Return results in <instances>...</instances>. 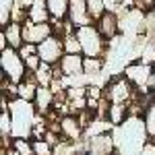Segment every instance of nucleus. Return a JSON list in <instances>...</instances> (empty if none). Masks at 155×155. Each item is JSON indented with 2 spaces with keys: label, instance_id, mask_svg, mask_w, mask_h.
<instances>
[{
  "label": "nucleus",
  "instance_id": "nucleus-15",
  "mask_svg": "<svg viewBox=\"0 0 155 155\" xmlns=\"http://www.w3.org/2000/svg\"><path fill=\"white\" fill-rule=\"evenodd\" d=\"M17 89H19V97L21 99L33 104L35 101V95H37V89H39V83L35 81V74L33 72H27V77L17 85Z\"/></svg>",
  "mask_w": 155,
  "mask_h": 155
},
{
  "label": "nucleus",
  "instance_id": "nucleus-25",
  "mask_svg": "<svg viewBox=\"0 0 155 155\" xmlns=\"http://www.w3.org/2000/svg\"><path fill=\"white\" fill-rule=\"evenodd\" d=\"M33 155H54V147L46 139L33 141Z\"/></svg>",
  "mask_w": 155,
  "mask_h": 155
},
{
  "label": "nucleus",
  "instance_id": "nucleus-1",
  "mask_svg": "<svg viewBox=\"0 0 155 155\" xmlns=\"http://www.w3.org/2000/svg\"><path fill=\"white\" fill-rule=\"evenodd\" d=\"M112 137L120 155H141L145 145L151 141L147 134L145 120L141 116H128L120 126L112 130Z\"/></svg>",
  "mask_w": 155,
  "mask_h": 155
},
{
  "label": "nucleus",
  "instance_id": "nucleus-3",
  "mask_svg": "<svg viewBox=\"0 0 155 155\" xmlns=\"http://www.w3.org/2000/svg\"><path fill=\"white\" fill-rule=\"evenodd\" d=\"M74 33L79 37V41H81L85 58H104L107 54V39L99 33L95 23L87 25V27H79Z\"/></svg>",
  "mask_w": 155,
  "mask_h": 155
},
{
  "label": "nucleus",
  "instance_id": "nucleus-22",
  "mask_svg": "<svg viewBox=\"0 0 155 155\" xmlns=\"http://www.w3.org/2000/svg\"><path fill=\"white\" fill-rule=\"evenodd\" d=\"M104 68V58H85L83 60V72L85 77H97Z\"/></svg>",
  "mask_w": 155,
  "mask_h": 155
},
{
  "label": "nucleus",
  "instance_id": "nucleus-6",
  "mask_svg": "<svg viewBox=\"0 0 155 155\" xmlns=\"http://www.w3.org/2000/svg\"><path fill=\"white\" fill-rule=\"evenodd\" d=\"M137 95V91H134V87L132 83L122 74V77H114L110 85L106 87V91H104V97H106L110 104H120V106H128L132 99Z\"/></svg>",
  "mask_w": 155,
  "mask_h": 155
},
{
  "label": "nucleus",
  "instance_id": "nucleus-21",
  "mask_svg": "<svg viewBox=\"0 0 155 155\" xmlns=\"http://www.w3.org/2000/svg\"><path fill=\"white\" fill-rule=\"evenodd\" d=\"M62 44H64V54H77V56H83V48H81V41L77 33L62 37Z\"/></svg>",
  "mask_w": 155,
  "mask_h": 155
},
{
  "label": "nucleus",
  "instance_id": "nucleus-11",
  "mask_svg": "<svg viewBox=\"0 0 155 155\" xmlns=\"http://www.w3.org/2000/svg\"><path fill=\"white\" fill-rule=\"evenodd\" d=\"M60 132H62V137H64L66 141L79 143V141L83 139V134H85V128H83V124L79 122V118H77L74 114H68V116H62V118H60Z\"/></svg>",
  "mask_w": 155,
  "mask_h": 155
},
{
  "label": "nucleus",
  "instance_id": "nucleus-2",
  "mask_svg": "<svg viewBox=\"0 0 155 155\" xmlns=\"http://www.w3.org/2000/svg\"><path fill=\"white\" fill-rule=\"evenodd\" d=\"M8 112L12 118V139H29L39 118L35 106L31 101L17 97V99H8Z\"/></svg>",
  "mask_w": 155,
  "mask_h": 155
},
{
  "label": "nucleus",
  "instance_id": "nucleus-31",
  "mask_svg": "<svg viewBox=\"0 0 155 155\" xmlns=\"http://www.w3.org/2000/svg\"><path fill=\"white\" fill-rule=\"evenodd\" d=\"M153 77H155V64H153Z\"/></svg>",
  "mask_w": 155,
  "mask_h": 155
},
{
  "label": "nucleus",
  "instance_id": "nucleus-29",
  "mask_svg": "<svg viewBox=\"0 0 155 155\" xmlns=\"http://www.w3.org/2000/svg\"><path fill=\"white\" fill-rule=\"evenodd\" d=\"M0 155H21V153H19V151H15L12 147H8V149H2V153H0Z\"/></svg>",
  "mask_w": 155,
  "mask_h": 155
},
{
  "label": "nucleus",
  "instance_id": "nucleus-14",
  "mask_svg": "<svg viewBox=\"0 0 155 155\" xmlns=\"http://www.w3.org/2000/svg\"><path fill=\"white\" fill-rule=\"evenodd\" d=\"M54 104H56V93L50 87H39L37 95H35V101H33L37 114L39 116H48L50 112L54 110Z\"/></svg>",
  "mask_w": 155,
  "mask_h": 155
},
{
  "label": "nucleus",
  "instance_id": "nucleus-23",
  "mask_svg": "<svg viewBox=\"0 0 155 155\" xmlns=\"http://www.w3.org/2000/svg\"><path fill=\"white\" fill-rule=\"evenodd\" d=\"M85 2H87V8H89V15H91L93 23H97L106 15V2L104 0H85Z\"/></svg>",
  "mask_w": 155,
  "mask_h": 155
},
{
  "label": "nucleus",
  "instance_id": "nucleus-8",
  "mask_svg": "<svg viewBox=\"0 0 155 155\" xmlns=\"http://www.w3.org/2000/svg\"><path fill=\"white\" fill-rule=\"evenodd\" d=\"M54 35V25L52 23H31L27 21L23 25V39L25 44H33L39 46L41 41H46L48 37Z\"/></svg>",
  "mask_w": 155,
  "mask_h": 155
},
{
  "label": "nucleus",
  "instance_id": "nucleus-7",
  "mask_svg": "<svg viewBox=\"0 0 155 155\" xmlns=\"http://www.w3.org/2000/svg\"><path fill=\"white\" fill-rule=\"evenodd\" d=\"M37 56L41 58V62L56 66L62 60V56H64V44H62V39L58 35H52L46 41H41L37 46Z\"/></svg>",
  "mask_w": 155,
  "mask_h": 155
},
{
  "label": "nucleus",
  "instance_id": "nucleus-26",
  "mask_svg": "<svg viewBox=\"0 0 155 155\" xmlns=\"http://www.w3.org/2000/svg\"><path fill=\"white\" fill-rule=\"evenodd\" d=\"M134 8H139L141 12H149L155 8V0H134Z\"/></svg>",
  "mask_w": 155,
  "mask_h": 155
},
{
  "label": "nucleus",
  "instance_id": "nucleus-4",
  "mask_svg": "<svg viewBox=\"0 0 155 155\" xmlns=\"http://www.w3.org/2000/svg\"><path fill=\"white\" fill-rule=\"evenodd\" d=\"M124 77L132 83V87L139 89L141 95H149L155 91V77H153V64L147 62H132L124 68Z\"/></svg>",
  "mask_w": 155,
  "mask_h": 155
},
{
  "label": "nucleus",
  "instance_id": "nucleus-17",
  "mask_svg": "<svg viewBox=\"0 0 155 155\" xmlns=\"http://www.w3.org/2000/svg\"><path fill=\"white\" fill-rule=\"evenodd\" d=\"M29 21L31 23H50L52 17L48 11V0H35L29 8Z\"/></svg>",
  "mask_w": 155,
  "mask_h": 155
},
{
  "label": "nucleus",
  "instance_id": "nucleus-12",
  "mask_svg": "<svg viewBox=\"0 0 155 155\" xmlns=\"http://www.w3.org/2000/svg\"><path fill=\"white\" fill-rule=\"evenodd\" d=\"M87 149H89L91 155H112L116 151V143H114L112 132L97 134L93 139H87Z\"/></svg>",
  "mask_w": 155,
  "mask_h": 155
},
{
  "label": "nucleus",
  "instance_id": "nucleus-19",
  "mask_svg": "<svg viewBox=\"0 0 155 155\" xmlns=\"http://www.w3.org/2000/svg\"><path fill=\"white\" fill-rule=\"evenodd\" d=\"M33 74H35V81L39 83V87H50V85L54 83V79H56L54 66H52V64H46V62H41V66H39Z\"/></svg>",
  "mask_w": 155,
  "mask_h": 155
},
{
  "label": "nucleus",
  "instance_id": "nucleus-5",
  "mask_svg": "<svg viewBox=\"0 0 155 155\" xmlns=\"http://www.w3.org/2000/svg\"><path fill=\"white\" fill-rule=\"evenodd\" d=\"M0 64H2V77H6L15 85H19L29 72L27 66H25V60L19 54V50H15V48H6L2 52Z\"/></svg>",
  "mask_w": 155,
  "mask_h": 155
},
{
  "label": "nucleus",
  "instance_id": "nucleus-27",
  "mask_svg": "<svg viewBox=\"0 0 155 155\" xmlns=\"http://www.w3.org/2000/svg\"><path fill=\"white\" fill-rule=\"evenodd\" d=\"M19 54H21V58H29V56H33V54H37V46H33V44H23V48L19 50Z\"/></svg>",
  "mask_w": 155,
  "mask_h": 155
},
{
  "label": "nucleus",
  "instance_id": "nucleus-28",
  "mask_svg": "<svg viewBox=\"0 0 155 155\" xmlns=\"http://www.w3.org/2000/svg\"><path fill=\"white\" fill-rule=\"evenodd\" d=\"M141 155H155V141H149V143L145 145V149H143Z\"/></svg>",
  "mask_w": 155,
  "mask_h": 155
},
{
  "label": "nucleus",
  "instance_id": "nucleus-10",
  "mask_svg": "<svg viewBox=\"0 0 155 155\" xmlns=\"http://www.w3.org/2000/svg\"><path fill=\"white\" fill-rule=\"evenodd\" d=\"M68 21L74 25V29L93 25V19L89 15V8H87L85 0H68Z\"/></svg>",
  "mask_w": 155,
  "mask_h": 155
},
{
  "label": "nucleus",
  "instance_id": "nucleus-13",
  "mask_svg": "<svg viewBox=\"0 0 155 155\" xmlns=\"http://www.w3.org/2000/svg\"><path fill=\"white\" fill-rule=\"evenodd\" d=\"M95 27L99 29V33L106 39H116L120 33V17L116 12H106L95 23Z\"/></svg>",
  "mask_w": 155,
  "mask_h": 155
},
{
  "label": "nucleus",
  "instance_id": "nucleus-24",
  "mask_svg": "<svg viewBox=\"0 0 155 155\" xmlns=\"http://www.w3.org/2000/svg\"><path fill=\"white\" fill-rule=\"evenodd\" d=\"M12 149L21 155H33V141L29 139H12Z\"/></svg>",
  "mask_w": 155,
  "mask_h": 155
},
{
  "label": "nucleus",
  "instance_id": "nucleus-18",
  "mask_svg": "<svg viewBox=\"0 0 155 155\" xmlns=\"http://www.w3.org/2000/svg\"><path fill=\"white\" fill-rule=\"evenodd\" d=\"M48 11L52 21L50 23H60L68 19V0H48Z\"/></svg>",
  "mask_w": 155,
  "mask_h": 155
},
{
  "label": "nucleus",
  "instance_id": "nucleus-20",
  "mask_svg": "<svg viewBox=\"0 0 155 155\" xmlns=\"http://www.w3.org/2000/svg\"><path fill=\"white\" fill-rule=\"evenodd\" d=\"M128 106H120V104H110V110H107V120L114 124V126H120L124 120L128 118Z\"/></svg>",
  "mask_w": 155,
  "mask_h": 155
},
{
  "label": "nucleus",
  "instance_id": "nucleus-9",
  "mask_svg": "<svg viewBox=\"0 0 155 155\" xmlns=\"http://www.w3.org/2000/svg\"><path fill=\"white\" fill-rule=\"evenodd\" d=\"M83 60L85 56H77V54H64L62 60L56 64V68L60 71L62 79H77L85 74L83 72Z\"/></svg>",
  "mask_w": 155,
  "mask_h": 155
},
{
  "label": "nucleus",
  "instance_id": "nucleus-30",
  "mask_svg": "<svg viewBox=\"0 0 155 155\" xmlns=\"http://www.w3.org/2000/svg\"><path fill=\"white\" fill-rule=\"evenodd\" d=\"M19 2L23 4V6H25V8H27V11H29V8L33 6V2H35V0H19Z\"/></svg>",
  "mask_w": 155,
  "mask_h": 155
},
{
  "label": "nucleus",
  "instance_id": "nucleus-16",
  "mask_svg": "<svg viewBox=\"0 0 155 155\" xmlns=\"http://www.w3.org/2000/svg\"><path fill=\"white\" fill-rule=\"evenodd\" d=\"M2 31H4V35L8 39V48H15V50L23 48L25 39H23V25L21 23H8Z\"/></svg>",
  "mask_w": 155,
  "mask_h": 155
}]
</instances>
